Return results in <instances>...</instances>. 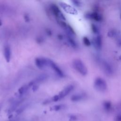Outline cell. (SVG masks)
Listing matches in <instances>:
<instances>
[{"label":"cell","mask_w":121,"mask_h":121,"mask_svg":"<svg viewBox=\"0 0 121 121\" xmlns=\"http://www.w3.org/2000/svg\"><path fill=\"white\" fill-rule=\"evenodd\" d=\"M74 87L72 85H70L66 87L62 91H61L58 95L60 99H62L68 94H69L74 89Z\"/></svg>","instance_id":"obj_10"},{"label":"cell","mask_w":121,"mask_h":121,"mask_svg":"<svg viewBox=\"0 0 121 121\" xmlns=\"http://www.w3.org/2000/svg\"><path fill=\"white\" fill-rule=\"evenodd\" d=\"M64 106L63 105H56L53 107V109L54 110L57 111H59V110L62 109Z\"/></svg>","instance_id":"obj_21"},{"label":"cell","mask_w":121,"mask_h":121,"mask_svg":"<svg viewBox=\"0 0 121 121\" xmlns=\"http://www.w3.org/2000/svg\"><path fill=\"white\" fill-rule=\"evenodd\" d=\"M94 85L96 90L100 92L105 91L107 88L106 82L100 77H98L95 79Z\"/></svg>","instance_id":"obj_2"},{"label":"cell","mask_w":121,"mask_h":121,"mask_svg":"<svg viewBox=\"0 0 121 121\" xmlns=\"http://www.w3.org/2000/svg\"><path fill=\"white\" fill-rule=\"evenodd\" d=\"M115 40L116 45L119 47H121V36L118 33L115 37Z\"/></svg>","instance_id":"obj_20"},{"label":"cell","mask_w":121,"mask_h":121,"mask_svg":"<svg viewBox=\"0 0 121 121\" xmlns=\"http://www.w3.org/2000/svg\"><path fill=\"white\" fill-rule=\"evenodd\" d=\"M102 66L105 73L108 76H112L113 73V69L112 66L107 61L102 62Z\"/></svg>","instance_id":"obj_7"},{"label":"cell","mask_w":121,"mask_h":121,"mask_svg":"<svg viewBox=\"0 0 121 121\" xmlns=\"http://www.w3.org/2000/svg\"><path fill=\"white\" fill-rule=\"evenodd\" d=\"M49 66L51 67L56 74L60 77H63L64 74L62 70L52 61L49 60Z\"/></svg>","instance_id":"obj_9"},{"label":"cell","mask_w":121,"mask_h":121,"mask_svg":"<svg viewBox=\"0 0 121 121\" xmlns=\"http://www.w3.org/2000/svg\"><path fill=\"white\" fill-rule=\"evenodd\" d=\"M25 19L26 21H27V22H29V19L28 16L26 15V16H25Z\"/></svg>","instance_id":"obj_30"},{"label":"cell","mask_w":121,"mask_h":121,"mask_svg":"<svg viewBox=\"0 0 121 121\" xmlns=\"http://www.w3.org/2000/svg\"><path fill=\"white\" fill-rule=\"evenodd\" d=\"M15 121L14 120H10V121Z\"/></svg>","instance_id":"obj_35"},{"label":"cell","mask_w":121,"mask_h":121,"mask_svg":"<svg viewBox=\"0 0 121 121\" xmlns=\"http://www.w3.org/2000/svg\"><path fill=\"white\" fill-rule=\"evenodd\" d=\"M47 78V75L46 74H43L39 75L38 77H37L35 79L33 80V81L30 82L28 85L29 86V87H31L33 86V85H34L36 83H40L42 82L45 80H46Z\"/></svg>","instance_id":"obj_11"},{"label":"cell","mask_w":121,"mask_h":121,"mask_svg":"<svg viewBox=\"0 0 121 121\" xmlns=\"http://www.w3.org/2000/svg\"><path fill=\"white\" fill-rule=\"evenodd\" d=\"M71 2L73 4L77 7H80V5H81V3H80V2L78 1L74 0V1H72Z\"/></svg>","instance_id":"obj_23"},{"label":"cell","mask_w":121,"mask_h":121,"mask_svg":"<svg viewBox=\"0 0 121 121\" xmlns=\"http://www.w3.org/2000/svg\"><path fill=\"white\" fill-rule=\"evenodd\" d=\"M46 32L47 33V34L49 35H51L52 34V31L50 29H47L46 30Z\"/></svg>","instance_id":"obj_28"},{"label":"cell","mask_w":121,"mask_h":121,"mask_svg":"<svg viewBox=\"0 0 121 121\" xmlns=\"http://www.w3.org/2000/svg\"><path fill=\"white\" fill-rule=\"evenodd\" d=\"M83 42L84 44L86 46V47H90L91 45V43L90 39L86 36H85L83 38Z\"/></svg>","instance_id":"obj_19"},{"label":"cell","mask_w":121,"mask_h":121,"mask_svg":"<svg viewBox=\"0 0 121 121\" xmlns=\"http://www.w3.org/2000/svg\"><path fill=\"white\" fill-rule=\"evenodd\" d=\"M29 87V86L27 85H24L20 88L19 90V93L20 95H23L25 94L28 90Z\"/></svg>","instance_id":"obj_15"},{"label":"cell","mask_w":121,"mask_h":121,"mask_svg":"<svg viewBox=\"0 0 121 121\" xmlns=\"http://www.w3.org/2000/svg\"><path fill=\"white\" fill-rule=\"evenodd\" d=\"M73 66L74 68L82 76H86L88 73L87 67L82 60L76 59L73 62Z\"/></svg>","instance_id":"obj_1"},{"label":"cell","mask_w":121,"mask_h":121,"mask_svg":"<svg viewBox=\"0 0 121 121\" xmlns=\"http://www.w3.org/2000/svg\"><path fill=\"white\" fill-rule=\"evenodd\" d=\"M117 34H118V33L116 30L114 29H111L108 31L107 33V35L109 37L113 38V37H115L117 35Z\"/></svg>","instance_id":"obj_17"},{"label":"cell","mask_w":121,"mask_h":121,"mask_svg":"<svg viewBox=\"0 0 121 121\" xmlns=\"http://www.w3.org/2000/svg\"><path fill=\"white\" fill-rule=\"evenodd\" d=\"M11 49L9 46L6 45L4 48V55L6 61L9 62H10L11 58Z\"/></svg>","instance_id":"obj_12"},{"label":"cell","mask_w":121,"mask_h":121,"mask_svg":"<svg viewBox=\"0 0 121 121\" xmlns=\"http://www.w3.org/2000/svg\"><path fill=\"white\" fill-rule=\"evenodd\" d=\"M84 98V95L83 94H75L71 96V100L73 102H78L82 100Z\"/></svg>","instance_id":"obj_14"},{"label":"cell","mask_w":121,"mask_h":121,"mask_svg":"<svg viewBox=\"0 0 121 121\" xmlns=\"http://www.w3.org/2000/svg\"><path fill=\"white\" fill-rule=\"evenodd\" d=\"M58 39H59L60 40H62V39H63V35H58Z\"/></svg>","instance_id":"obj_31"},{"label":"cell","mask_w":121,"mask_h":121,"mask_svg":"<svg viewBox=\"0 0 121 121\" xmlns=\"http://www.w3.org/2000/svg\"><path fill=\"white\" fill-rule=\"evenodd\" d=\"M120 19H121V14H120Z\"/></svg>","instance_id":"obj_34"},{"label":"cell","mask_w":121,"mask_h":121,"mask_svg":"<svg viewBox=\"0 0 121 121\" xmlns=\"http://www.w3.org/2000/svg\"><path fill=\"white\" fill-rule=\"evenodd\" d=\"M91 27L92 31L94 34H96V35L99 34V29H98V27L95 24H92Z\"/></svg>","instance_id":"obj_18"},{"label":"cell","mask_w":121,"mask_h":121,"mask_svg":"<svg viewBox=\"0 0 121 121\" xmlns=\"http://www.w3.org/2000/svg\"><path fill=\"white\" fill-rule=\"evenodd\" d=\"M87 19H91L98 22H100L103 20V17L99 12H93L92 13H88L85 15Z\"/></svg>","instance_id":"obj_8"},{"label":"cell","mask_w":121,"mask_h":121,"mask_svg":"<svg viewBox=\"0 0 121 121\" xmlns=\"http://www.w3.org/2000/svg\"><path fill=\"white\" fill-rule=\"evenodd\" d=\"M76 116H74V115H72V116H70V121H75L76 120Z\"/></svg>","instance_id":"obj_29"},{"label":"cell","mask_w":121,"mask_h":121,"mask_svg":"<svg viewBox=\"0 0 121 121\" xmlns=\"http://www.w3.org/2000/svg\"><path fill=\"white\" fill-rule=\"evenodd\" d=\"M38 86L36 84H35L32 86V90L34 91H36L38 90Z\"/></svg>","instance_id":"obj_26"},{"label":"cell","mask_w":121,"mask_h":121,"mask_svg":"<svg viewBox=\"0 0 121 121\" xmlns=\"http://www.w3.org/2000/svg\"><path fill=\"white\" fill-rule=\"evenodd\" d=\"M60 5L67 13L72 15H77L78 14L77 11L71 6L64 3H60Z\"/></svg>","instance_id":"obj_5"},{"label":"cell","mask_w":121,"mask_h":121,"mask_svg":"<svg viewBox=\"0 0 121 121\" xmlns=\"http://www.w3.org/2000/svg\"><path fill=\"white\" fill-rule=\"evenodd\" d=\"M1 108H2V105H0V111H1Z\"/></svg>","instance_id":"obj_33"},{"label":"cell","mask_w":121,"mask_h":121,"mask_svg":"<svg viewBox=\"0 0 121 121\" xmlns=\"http://www.w3.org/2000/svg\"><path fill=\"white\" fill-rule=\"evenodd\" d=\"M52 100H53V101H54V102H57V101L60 100V98H59V97L58 95H56V96H54V97H53V98H52Z\"/></svg>","instance_id":"obj_25"},{"label":"cell","mask_w":121,"mask_h":121,"mask_svg":"<svg viewBox=\"0 0 121 121\" xmlns=\"http://www.w3.org/2000/svg\"><path fill=\"white\" fill-rule=\"evenodd\" d=\"M36 66L40 69H43L46 66H49V59L44 58H37L35 60Z\"/></svg>","instance_id":"obj_4"},{"label":"cell","mask_w":121,"mask_h":121,"mask_svg":"<svg viewBox=\"0 0 121 121\" xmlns=\"http://www.w3.org/2000/svg\"><path fill=\"white\" fill-rule=\"evenodd\" d=\"M67 39L68 42L70 44L71 47H72L73 48H77L78 47V44L72 36L67 35Z\"/></svg>","instance_id":"obj_13"},{"label":"cell","mask_w":121,"mask_h":121,"mask_svg":"<svg viewBox=\"0 0 121 121\" xmlns=\"http://www.w3.org/2000/svg\"><path fill=\"white\" fill-rule=\"evenodd\" d=\"M44 38L43 37H41V36H39V37H37L36 38V41L38 43H43L44 42Z\"/></svg>","instance_id":"obj_24"},{"label":"cell","mask_w":121,"mask_h":121,"mask_svg":"<svg viewBox=\"0 0 121 121\" xmlns=\"http://www.w3.org/2000/svg\"><path fill=\"white\" fill-rule=\"evenodd\" d=\"M119 59H120V60H121V55L119 57Z\"/></svg>","instance_id":"obj_32"},{"label":"cell","mask_w":121,"mask_h":121,"mask_svg":"<svg viewBox=\"0 0 121 121\" xmlns=\"http://www.w3.org/2000/svg\"><path fill=\"white\" fill-rule=\"evenodd\" d=\"M116 121H121V114L118 115L116 118H115Z\"/></svg>","instance_id":"obj_27"},{"label":"cell","mask_w":121,"mask_h":121,"mask_svg":"<svg viewBox=\"0 0 121 121\" xmlns=\"http://www.w3.org/2000/svg\"><path fill=\"white\" fill-rule=\"evenodd\" d=\"M103 105H104V108L106 111L109 112L111 111L112 109V104L110 101H105L103 104Z\"/></svg>","instance_id":"obj_16"},{"label":"cell","mask_w":121,"mask_h":121,"mask_svg":"<svg viewBox=\"0 0 121 121\" xmlns=\"http://www.w3.org/2000/svg\"><path fill=\"white\" fill-rule=\"evenodd\" d=\"M93 44L95 48L100 50L102 47V37L100 34L97 35L93 39Z\"/></svg>","instance_id":"obj_6"},{"label":"cell","mask_w":121,"mask_h":121,"mask_svg":"<svg viewBox=\"0 0 121 121\" xmlns=\"http://www.w3.org/2000/svg\"><path fill=\"white\" fill-rule=\"evenodd\" d=\"M51 10L53 14L58 20H65V17L56 5L52 4L51 5Z\"/></svg>","instance_id":"obj_3"},{"label":"cell","mask_w":121,"mask_h":121,"mask_svg":"<svg viewBox=\"0 0 121 121\" xmlns=\"http://www.w3.org/2000/svg\"><path fill=\"white\" fill-rule=\"evenodd\" d=\"M25 108H26V106H21V107H20V108H19V109L17 110V113H18V114H20V113H22L24 111V110L25 109Z\"/></svg>","instance_id":"obj_22"}]
</instances>
